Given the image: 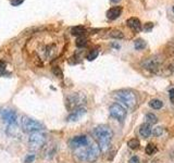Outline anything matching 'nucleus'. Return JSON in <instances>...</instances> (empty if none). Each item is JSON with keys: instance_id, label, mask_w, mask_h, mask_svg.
<instances>
[{"instance_id": "f257e3e1", "label": "nucleus", "mask_w": 174, "mask_h": 163, "mask_svg": "<svg viewBox=\"0 0 174 163\" xmlns=\"http://www.w3.org/2000/svg\"><path fill=\"white\" fill-rule=\"evenodd\" d=\"M93 137L97 142L100 150L105 152L109 148L111 139L113 137V133L112 130L107 125H98L93 130Z\"/></svg>"}, {"instance_id": "f03ea898", "label": "nucleus", "mask_w": 174, "mask_h": 163, "mask_svg": "<svg viewBox=\"0 0 174 163\" xmlns=\"http://www.w3.org/2000/svg\"><path fill=\"white\" fill-rule=\"evenodd\" d=\"M100 148L97 144H91L87 148H79L76 151V157L82 161L87 162H95L100 154Z\"/></svg>"}, {"instance_id": "7ed1b4c3", "label": "nucleus", "mask_w": 174, "mask_h": 163, "mask_svg": "<svg viewBox=\"0 0 174 163\" xmlns=\"http://www.w3.org/2000/svg\"><path fill=\"white\" fill-rule=\"evenodd\" d=\"M115 98L119 101H121L124 106H126L127 108L132 109L135 108L137 104V97L131 90H120L115 93Z\"/></svg>"}, {"instance_id": "20e7f679", "label": "nucleus", "mask_w": 174, "mask_h": 163, "mask_svg": "<svg viewBox=\"0 0 174 163\" xmlns=\"http://www.w3.org/2000/svg\"><path fill=\"white\" fill-rule=\"evenodd\" d=\"M46 142V135L41 132L31 133L29 137V146L31 150H39Z\"/></svg>"}, {"instance_id": "39448f33", "label": "nucleus", "mask_w": 174, "mask_h": 163, "mask_svg": "<svg viewBox=\"0 0 174 163\" xmlns=\"http://www.w3.org/2000/svg\"><path fill=\"white\" fill-rule=\"evenodd\" d=\"M21 126L23 131L27 133H34V132H41L44 127L38 121L33 120L29 116H22L21 119Z\"/></svg>"}, {"instance_id": "423d86ee", "label": "nucleus", "mask_w": 174, "mask_h": 163, "mask_svg": "<svg viewBox=\"0 0 174 163\" xmlns=\"http://www.w3.org/2000/svg\"><path fill=\"white\" fill-rule=\"evenodd\" d=\"M162 62H163V59L161 55H153V57L148 58L147 60L144 61L143 66L145 67L146 70H148V71H150V72L158 73Z\"/></svg>"}, {"instance_id": "0eeeda50", "label": "nucleus", "mask_w": 174, "mask_h": 163, "mask_svg": "<svg viewBox=\"0 0 174 163\" xmlns=\"http://www.w3.org/2000/svg\"><path fill=\"white\" fill-rule=\"evenodd\" d=\"M85 101V97L82 94H72L70 96L67 97L65 99V106L69 110H75V109L79 108L82 103H84Z\"/></svg>"}, {"instance_id": "6e6552de", "label": "nucleus", "mask_w": 174, "mask_h": 163, "mask_svg": "<svg viewBox=\"0 0 174 163\" xmlns=\"http://www.w3.org/2000/svg\"><path fill=\"white\" fill-rule=\"evenodd\" d=\"M109 112L110 115L113 119L119 121V122H123V120L126 116V110L120 103H112L109 108Z\"/></svg>"}, {"instance_id": "1a4fd4ad", "label": "nucleus", "mask_w": 174, "mask_h": 163, "mask_svg": "<svg viewBox=\"0 0 174 163\" xmlns=\"http://www.w3.org/2000/svg\"><path fill=\"white\" fill-rule=\"evenodd\" d=\"M1 116H2L3 121L9 125H14L17 121V114L15 113V111L10 110V109L1 110Z\"/></svg>"}, {"instance_id": "9d476101", "label": "nucleus", "mask_w": 174, "mask_h": 163, "mask_svg": "<svg viewBox=\"0 0 174 163\" xmlns=\"http://www.w3.org/2000/svg\"><path fill=\"white\" fill-rule=\"evenodd\" d=\"M71 148H82L88 145V138L85 135H79V136H75L70 140L69 142Z\"/></svg>"}, {"instance_id": "9b49d317", "label": "nucleus", "mask_w": 174, "mask_h": 163, "mask_svg": "<svg viewBox=\"0 0 174 163\" xmlns=\"http://www.w3.org/2000/svg\"><path fill=\"white\" fill-rule=\"evenodd\" d=\"M85 113H86V109L79 107V108L75 109V110H73L70 113V115L68 116V121L69 122H74V121L79 120L83 115H85Z\"/></svg>"}, {"instance_id": "f8f14e48", "label": "nucleus", "mask_w": 174, "mask_h": 163, "mask_svg": "<svg viewBox=\"0 0 174 163\" xmlns=\"http://www.w3.org/2000/svg\"><path fill=\"white\" fill-rule=\"evenodd\" d=\"M122 7H112L107 11V17L109 20H115L121 15Z\"/></svg>"}, {"instance_id": "ddd939ff", "label": "nucleus", "mask_w": 174, "mask_h": 163, "mask_svg": "<svg viewBox=\"0 0 174 163\" xmlns=\"http://www.w3.org/2000/svg\"><path fill=\"white\" fill-rule=\"evenodd\" d=\"M139 134H141V136L143 138H148V137L150 136L153 134V130H151L150 124H148V123L141 124V127H139Z\"/></svg>"}, {"instance_id": "4468645a", "label": "nucleus", "mask_w": 174, "mask_h": 163, "mask_svg": "<svg viewBox=\"0 0 174 163\" xmlns=\"http://www.w3.org/2000/svg\"><path fill=\"white\" fill-rule=\"evenodd\" d=\"M127 25H129L130 28H132L135 32L141 31V21H139L137 17H130V19L127 20Z\"/></svg>"}, {"instance_id": "2eb2a0df", "label": "nucleus", "mask_w": 174, "mask_h": 163, "mask_svg": "<svg viewBox=\"0 0 174 163\" xmlns=\"http://www.w3.org/2000/svg\"><path fill=\"white\" fill-rule=\"evenodd\" d=\"M72 34L73 35H75V36H83L84 34H85L86 29L84 26H81V25H79V26H74L73 28L71 29Z\"/></svg>"}, {"instance_id": "dca6fc26", "label": "nucleus", "mask_w": 174, "mask_h": 163, "mask_svg": "<svg viewBox=\"0 0 174 163\" xmlns=\"http://www.w3.org/2000/svg\"><path fill=\"white\" fill-rule=\"evenodd\" d=\"M149 106L155 110H159L163 107V102L162 100H159V99H153V100L149 101Z\"/></svg>"}, {"instance_id": "f3484780", "label": "nucleus", "mask_w": 174, "mask_h": 163, "mask_svg": "<svg viewBox=\"0 0 174 163\" xmlns=\"http://www.w3.org/2000/svg\"><path fill=\"white\" fill-rule=\"evenodd\" d=\"M145 121L146 123H148V124H156V123L158 122V118L153 113H147V114L145 115Z\"/></svg>"}, {"instance_id": "a211bd4d", "label": "nucleus", "mask_w": 174, "mask_h": 163, "mask_svg": "<svg viewBox=\"0 0 174 163\" xmlns=\"http://www.w3.org/2000/svg\"><path fill=\"white\" fill-rule=\"evenodd\" d=\"M134 47H135L136 50H143L147 47V43L144 39H137L134 43Z\"/></svg>"}, {"instance_id": "6ab92c4d", "label": "nucleus", "mask_w": 174, "mask_h": 163, "mask_svg": "<svg viewBox=\"0 0 174 163\" xmlns=\"http://www.w3.org/2000/svg\"><path fill=\"white\" fill-rule=\"evenodd\" d=\"M127 146H129L131 149H133V150H136V149L139 148L141 144H139V140L137 138H133V139H131V140H129Z\"/></svg>"}, {"instance_id": "aec40b11", "label": "nucleus", "mask_w": 174, "mask_h": 163, "mask_svg": "<svg viewBox=\"0 0 174 163\" xmlns=\"http://www.w3.org/2000/svg\"><path fill=\"white\" fill-rule=\"evenodd\" d=\"M156 151H157V147H156L153 144H148L147 146H146V148H145V152L147 154H149V156L153 154Z\"/></svg>"}, {"instance_id": "412c9836", "label": "nucleus", "mask_w": 174, "mask_h": 163, "mask_svg": "<svg viewBox=\"0 0 174 163\" xmlns=\"http://www.w3.org/2000/svg\"><path fill=\"white\" fill-rule=\"evenodd\" d=\"M98 55H99V50H98V49H93V50L88 53V55H87V60L94 61L96 58L98 57Z\"/></svg>"}, {"instance_id": "4be33fe9", "label": "nucleus", "mask_w": 174, "mask_h": 163, "mask_svg": "<svg viewBox=\"0 0 174 163\" xmlns=\"http://www.w3.org/2000/svg\"><path fill=\"white\" fill-rule=\"evenodd\" d=\"M86 45H87V39H86L84 36H79V38H77V40H76V46H77V47H81V48H83V47H85Z\"/></svg>"}, {"instance_id": "5701e85b", "label": "nucleus", "mask_w": 174, "mask_h": 163, "mask_svg": "<svg viewBox=\"0 0 174 163\" xmlns=\"http://www.w3.org/2000/svg\"><path fill=\"white\" fill-rule=\"evenodd\" d=\"M110 36L113 37V38H123V34H122V32H120V31H118V29H115V31H112V32H111Z\"/></svg>"}, {"instance_id": "b1692460", "label": "nucleus", "mask_w": 174, "mask_h": 163, "mask_svg": "<svg viewBox=\"0 0 174 163\" xmlns=\"http://www.w3.org/2000/svg\"><path fill=\"white\" fill-rule=\"evenodd\" d=\"M162 133H163V128L162 127H156L155 130H153V134L155 135V136H161L162 135Z\"/></svg>"}, {"instance_id": "393cba45", "label": "nucleus", "mask_w": 174, "mask_h": 163, "mask_svg": "<svg viewBox=\"0 0 174 163\" xmlns=\"http://www.w3.org/2000/svg\"><path fill=\"white\" fill-rule=\"evenodd\" d=\"M6 67H7V64H6L5 61L0 60V75H2L3 73L6 72Z\"/></svg>"}, {"instance_id": "a878e982", "label": "nucleus", "mask_w": 174, "mask_h": 163, "mask_svg": "<svg viewBox=\"0 0 174 163\" xmlns=\"http://www.w3.org/2000/svg\"><path fill=\"white\" fill-rule=\"evenodd\" d=\"M23 2H24V0H11V1H10V3H11L12 6H14V7H17V6L22 5Z\"/></svg>"}, {"instance_id": "bb28decb", "label": "nucleus", "mask_w": 174, "mask_h": 163, "mask_svg": "<svg viewBox=\"0 0 174 163\" xmlns=\"http://www.w3.org/2000/svg\"><path fill=\"white\" fill-rule=\"evenodd\" d=\"M35 160V154H29L25 158V163H32Z\"/></svg>"}, {"instance_id": "cd10ccee", "label": "nucleus", "mask_w": 174, "mask_h": 163, "mask_svg": "<svg viewBox=\"0 0 174 163\" xmlns=\"http://www.w3.org/2000/svg\"><path fill=\"white\" fill-rule=\"evenodd\" d=\"M52 71H53V73H55V74L57 75L58 77H61V76H62V72H61V70H60L58 66H56L55 69L52 70Z\"/></svg>"}, {"instance_id": "c85d7f7f", "label": "nucleus", "mask_w": 174, "mask_h": 163, "mask_svg": "<svg viewBox=\"0 0 174 163\" xmlns=\"http://www.w3.org/2000/svg\"><path fill=\"white\" fill-rule=\"evenodd\" d=\"M153 23H146L145 24V27H144V29H145V31H150L151 28H153Z\"/></svg>"}, {"instance_id": "c756f323", "label": "nucleus", "mask_w": 174, "mask_h": 163, "mask_svg": "<svg viewBox=\"0 0 174 163\" xmlns=\"http://www.w3.org/2000/svg\"><path fill=\"white\" fill-rule=\"evenodd\" d=\"M129 163H139V159L137 158V157H132V158L130 159Z\"/></svg>"}, {"instance_id": "7c9ffc66", "label": "nucleus", "mask_w": 174, "mask_h": 163, "mask_svg": "<svg viewBox=\"0 0 174 163\" xmlns=\"http://www.w3.org/2000/svg\"><path fill=\"white\" fill-rule=\"evenodd\" d=\"M170 98H171V100H173L174 99V88L170 90Z\"/></svg>"}, {"instance_id": "2f4dec72", "label": "nucleus", "mask_w": 174, "mask_h": 163, "mask_svg": "<svg viewBox=\"0 0 174 163\" xmlns=\"http://www.w3.org/2000/svg\"><path fill=\"white\" fill-rule=\"evenodd\" d=\"M112 47H114V48H117V49H120L119 44H112Z\"/></svg>"}, {"instance_id": "473e14b6", "label": "nucleus", "mask_w": 174, "mask_h": 163, "mask_svg": "<svg viewBox=\"0 0 174 163\" xmlns=\"http://www.w3.org/2000/svg\"><path fill=\"white\" fill-rule=\"evenodd\" d=\"M111 1H112V2H115V3H117V2H119V1H121V0H111Z\"/></svg>"}, {"instance_id": "72a5a7b5", "label": "nucleus", "mask_w": 174, "mask_h": 163, "mask_svg": "<svg viewBox=\"0 0 174 163\" xmlns=\"http://www.w3.org/2000/svg\"><path fill=\"white\" fill-rule=\"evenodd\" d=\"M173 12H174V6H173Z\"/></svg>"}]
</instances>
